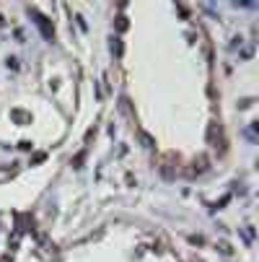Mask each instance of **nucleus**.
<instances>
[{
  "label": "nucleus",
  "mask_w": 259,
  "mask_h": 262,
  "mask_svg": "<svg viewBox=\"0 0 259 262\" xmlns=\"http://www.w3.org/2000/svg\"><path fill=\"white\" fill-rule=\"evenodd\" d=\"M31 18H34V24L41 29L45 39H50V42H52V34H55V29H52V24H50V21H47L45 16H41V13H36V11H31Z\"/></svg>",
  "instance_id": "nucleus-1"
},
{
  "label": "nucleus",
  "mask_w": 259,
  "mask_h": 262,
  "mask_svg": "<svg viewBox=\"0 0 259 262\" xmlns=\"http://www.w3.org/2000/svg\"><path fill=\"white\" fill-rule=\"evenodd\" d=\"M207 140H210V145L212 148H221L223 151V135H221V127L218 125H210V130H207Z\"/></svg>",
  "instance_id": "nucleus-2"
},
{
  "label": "nucleus",
  "mask_w": 259,
  "mask_h": 262,
  "mask_svg": "<svg viewBox=\"0 0 259 262\" xmlns=\"http://www.w3.org/2000/svg\"><path fill=\"white\" fill-rule=\"evenodd\" d=\"M140 140H143V145H145V148H153V138H150L148 133H140Z\"/></svg>",
  "instance_id": "nucleus-3"
},
{
  "label": "nucleus",
  "mask_w": 259,
  "mask_h": 262,
  "mask_svg": "<svg viewBox=\"0 0 259 262\" xmlns=\"http://www.w3.org/2000/svg\"><path fill=\"white\" fill-rule=\"evenodd\" d=\"M112 52H114V55H122V42H119V39H112Z\"/></svg>",
  "instance_id": "nucleus-4"
}]
</instances>
